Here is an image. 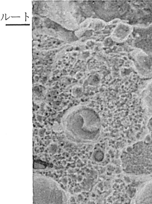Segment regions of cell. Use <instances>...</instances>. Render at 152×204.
Segmentation results:
<instances>
[{
  "instance_id": "obj_1",
  "label": "cell",
  "mask_w": 152,
  "mask_h": 204,
  "mask_svg": "<svg viewBox=\"0 0 152 204\" xmlns=\"http://www.w3.org/2000/svg\"><path fill=\"white\" fill-rule=\"evenodd\" d=\"M61 125L66 135L81 142L95 140L99 136L102 130L98 113L84 106L75 107L66 113L62 118Z\"/></svg>"
},
{
  "instance_id": "obj_2",
  "label": "cell",
  "mask_w": 152,
  "mask_h": 204,
  "mask_svg": "<svg viewBox=\"0 0 152 204\" xmlns=\"http://www.w3.org/2000/svg\"><path fill=\"white\" fill-rule=\"evenodd\" d=\"M33 185L34 203H62V191L58 183L52 178L41 174H34Z\"/></svg>"
},
{
  "instance_id": "obj_3",
  "label": "cell",
  "mask_w": 152,
  "mask_h": 204,
  "mask_svg": "<svg viewBox=\"0 0 152 204\" xmlns=\"http://www.w3.org/2000/svg\"><path fill=\"white\" fill-rule=\"evenodd\" d=\"M135 65L137 72L141 76L152 77V53L138 54L135 57Z\"/></svg>"
},
{
  "instance_id": "obj_4",
  "label": "cell",
  "mask_w": 152,
  "mask_h": 204,
  "mask_svg": "<svg viewBox=\"0 0 152 204\" xmlns=\"http://www.w3.org/2000/svg\"><path fill=\"white\" fill-rule=\"evenodd\" d=\"M136 197L137 203H152V181L146 184Z\"/></svg>"
},
{
  "instance_id": "obj_5",
  "label": "cell",
  "mask_w": 152,
  "mask_h": 204,
  "mask_svg": "<svg viewBox=\"0 0 152 204\" xmlns=\"http://www.w3.org/2000/svg\"><path fill=\"white\" fill-rule=\"evenodd\" d=\"M147 92L146 100L150 106L152 107V81L148 85L145 89Z\"/></svg>"
},
{
  "instance_id": "obj_6",
  "label": "cell",
  "mask_w": 152,
  "mask_h": 204,
  "mask_svg": "<svg viewBox=\"0 0 152 204\" xmlns=\"http://www.w3.org/2000/svg\"><path fill=\"white\" fill-rule=\"evenodd\" d=\"M103 154L101 152L98 151L95 154V158L96 161H100L102 160Z\"/></svg>"
}]
</instances>
